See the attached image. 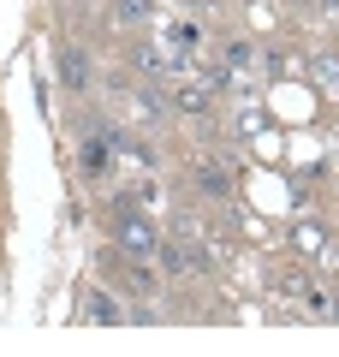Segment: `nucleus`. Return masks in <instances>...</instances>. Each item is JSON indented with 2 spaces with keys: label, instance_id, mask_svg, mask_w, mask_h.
<instances>
[{
  "label": "nucleus",
  "instance_id": "9d476101",
  "mask_svg": "<svg viewBox=\"0 0 339 357\" xmlns=\"http://www.w3.org/2000/svg\"><path fill=\"white\" fill-rule=\"evenodd\" d=\"M333 13H339V0H333Z\"/></svg>",
  "mask_w": 339,
  "mask_h": 357
},
{
  "label": "nucleus",
  "instance_id": "423d86ee",
  "mask_svg": "<svg viewBox=\"0 0 339 357\" xmlns=\"http://www.w3.org/2000/svg\"><path fill=\"white\" fill-rule=\"evenodd\" d=\"M89 321H101V328H113V321H126V310L113 304L107 292H96V298H89Z\"/></svg>",
  "mask_w": 339,
  "mask_h": 357
},
{
  "label": "nucleus",
  "instance_id": "0eeeda50",
  "mask_svg": "<svg viewBox=\"0 0 339 357\" xmlns=\"http://www.w3.org/2000/svg\"><path fill=\"white\" fill-rule=\"evenodd\" d=\"M179 107L185 114H209V89H179Z\"/></svg>",
  "mask_w": 339,
  "mask_h": 357
},
{
  "label": "nucleus",
  "instance_id": "39448f33",
  "mask_svg": "<svg viewBox=\"0 0 339 357\" xmlns=\"http://www.w3.org/2000/svg\"><path fill=\"white\" fill-rule=\"evenodd\" d=\"M126 114H137V119H161V96H155V89H137V96H126Z\"/></svg>",
  "mask_w": 339,
  "mask_h": 357
},
{
  "label": "nucleus",
  "instance_id": "1a4fd4ad",
  "mask_svg": "<svg viewBox=\"0 0 339 357\" xmlns=\"http://www.w3.org/2000/svg\"><path fill=\"white\" fill-rule=\"evenodd\" d=\"M197 36H202V30L190 24V18H179V24H173V48H197Z\"/></svg>",
  "mask_w": 339,
  "mask_h": 357
},
{
  "label": "nucleus",
  "instance_id": "20e7f679",
  "mask_svg": "<svg viewBox=\"0 0 339 357\" xmlns=\"http://www.w3.org/2000/svg\"><path fill=\"white\" fill-rule=\"evenodd\" d=\"M131 72L161 77V72H167V54H161V48H131Z\"/></svg>",
  "mask_w": 339,
  "mask_h": 357
},
{
  "label": "nucleus",
  "instance_id": "f257e3e1",
  "mask_svg": "<svg viewBox=\"0 0 339 357\" xmlns=\"http://www.w3.org/2000/svg\"><path fill=\"white\" fill-rule=\"evenodd\" d=\"M119 244H126L131 256H149V250H161V238L149 232V220H137V215H126V220H119Z\"/></svg>",
  "mask_w": 339,
  "mask_h": 357
},
{
  "label": "nucleus",
  "instance_id": "6e6552de",
  "mask_svg": "<svg viewBox=\"0 0 339 357\" xmlns=\"http://www.w3.org/2000/svg\"><path fill=\"white\" fill-rule=\"evenodd\" d=\"M113 18H119V24H137V18H149V0H119Z\"/></svg>",
  "mask_w": 339,
  "mask_h": 357
},
{
  "label": "nucleus",
  "instance_id": "7ed1b4c3",
  "mask_svg": "<svg viewBox=\"0 0 339 357\" xmlns=\"http://www.w3.org/2000/svg\"><path fill=\"white\" fill-rule=\"evenodd\" d=\"M60 72H66V89H72V96H89V54L84 48H66Z\"/></svg>",
  "mask_w": 339,
  "mask_h": 357
},
{
  "label": "nucleus",
  "instance_id": "f03ea898",
  "mask_svg": "<svg viewBox=\"0 0 339 357\" xmlns=\"http://www.w3.org/2000/svg\"><path fill=\"white\" fill-rule=\"evenodd\" d=\"M77 167H84L89 178H107V173H113V149H107V137H84V149H77Z\"/></svg>",
  "mask_w": 339,
  "mask_h": 357
}]
</instances>
